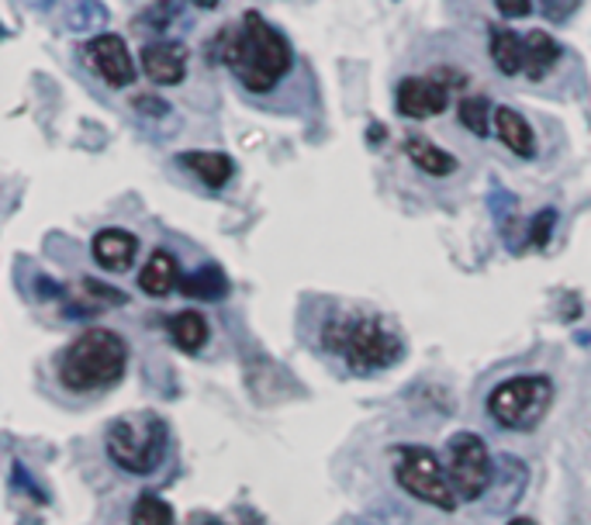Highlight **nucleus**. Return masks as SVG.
I'll return each instance as SVG.
<instances>
[{"label": "nucleus", "mask_w": 591, "mask_h": 525, "mask_svg": "<svg viewBox=\"0 0 591 525\" xmlns=\"http://www.w3.org/2000/svg\"><path fill=\"white\" fill-rule=\"evenodd\" d=\"M177 163L183 166L187 174H194L204 187L211 190H222L232 177H235V163L228 153L219 149H191V153H180Z\"/></svg>", "instance_id": "13"}, {"label": "nucleus", "mask_w": 591, "mask_h": 525, "mask_svg": "<svg viewBox=\"0 0 591 525\" xmlns=\"http://www.w3.org/2000/svg\"><path fill=\"white\" fill-rule=\"evenodd\" d=\"M509 525H536V522H533V518H526V515H518V518H512Z\"/></svg>", "instance_id": "33"}, {"label": "nucleus", "mask_w": 591, "mask_h": 525, "mask_svg": "<svg viewBox=\"0 0 591 525\" xmlns=\"http://www.w3.org/2000/svg\"><path fill=\"white\" fill-rule=\"evenodd\" d=\"M488 204H491V219L499 225L502 243L512 253H526L529 246V222H523V211H518V198L505 183H491L488 190Z\"/></svg>", "instance_id": "11"}, {"label": "nucleus", "mask_w": 591, "mask_h": 525, "mask_svg": "<svg viewBox=\"0 0 591 525\" xmlns=\"http://www.w3.org/2000/svg\"><path fill=\"white\" fill-rule=\"evenodd\" d=\"M167 443H170L167 422H163L156 412L118 415L108 425V436H104L111 463L122 467L125 473H135V477H146L163 463V457H167Z\"/></svg>", "instance_id": "4"}, {"label": "nucleus", "mask_w": 591, "mask_h": 525, "mask_svg": "<svg viewBox=\"0 0 591 525\" xmlns=\"http://www.w3.org/2000/svg\"><path fill=\"white\" fill-rule=\"evenodd\" d=\"M446 473L460 501H478L494 481V460L481 436L457 433L446 443Z\"/></svg>", "instance_id": "7"}, {"label": "nucleus", "mask_w": 591, "mask_h": 525, "mask_svg": "<svg viewBox=\"0 0 591 525\" xmlns=\"http://www.w3.org/2000/svg\"><path fill=\"white\" fill-rule=\"evenodd\" d=\"M554 404V380L543 373L512 377L488 394V415L509 433H529Z\"/></svg>", "instance_id": "6"}, {"label": "nucleus", "mask_w": 591, "mask_h": 525, "mask_svg": "<svg viewBox=\"0 0 591 525\" xmlns=\"http://www.w3.org/2000/svg\"><path fill=\"white\" fill-rule=\"evenodd\" d=\"M83 298L90 308H108V304H125V294L118 288H108L101 280H83Z\"/></svg>", "instance_id": "26"}, {"label": "nucleus", "mask_w": 591, "mask_h": 525, "mask_svg": "<svg viewBox=\"0 0 591 525\" xmlns=\"http://www.w3.org/2000/svg\"><path fill=\"white\" fill-rule=\"evenodd\" d=\"M132 525H177L174 509L156 494H142L132 505Z\"/></svg>", "instance_id": "24"}, {"label": "nucleus", "mask_w": 591, "mask_h": 525, "mask_svg": "<svg viewBox=\"0 0 591 525\" xmlns=\"http://www.w3.org/2000/svg\"><path fill=\"white\" fill-rule=\"evenodd\" d=\"M575 8V0H543V11L547 18H567V11Z\"/></svg>", "instance_id": "29"}, {"label": "nucleus", "mask_w": 591, "mask_h": 525, "mask_svg": "<svg viewBox=\"0 0 591 525\" xmlns=\"http://www.w3.org/2000/svg\"><path fill=\"white\" fill-rule=\"evenodd\" d=\"M211 59L225 63L249 93H270L291 74L294 49L264 14L246 11L239 25H228L211 38Z\"/></svg>", "instance_id": "1"}, {"label": "nucleus", "mask_w": 591, "mask_h": 525, "mask_svg": "<svg viewBox=\"0 0 591 525\" xmlns=\"http://www.w3.org/2000/svg\"><path fill=\"white\" fill-rule=\"evenodd\" d=\"M464 87V77L454 74V66H436L433 74L425 77H405L394 90V108L401 118H412V122H422V118H436L450 108V93Z\"/></svg>", "instance_id": "8"}, {"label": "nucleus", "mask_w": 591, "mask_h": 525, "mask_svg": "<svg viewBox=\"0 0 591 525\" xmlns=\"http://www.w3.org/2000/svg\"><path fill=\"white\" fill-rule=\"evenodd\" d=\"M560 56H564L560 42L554 35H547L543 29H536V32L526 35V66H523V74L529 80H543L560 63Z\"/></svg>", "instance_id": "17"}, {"label": "nucleus", "mask_w": 591, "mask_h": 525, "mask_svg": "<svg viewBox=\"0 0 591 525\" xmlns=\"http://www.w3.org/2000/svg\"><path fill=\"white\" fill-rule=\"evenodd\" d=\"M177 21H180V4H177V0H153V4L135 18V29L142 25L153 35H167L177 25Z\"/></svg>", "instance_id": "23"}, {"label": "nucleus", "mask_w": 591, "mask_h": 525, "mask_svg": "<svg viewBox=\"0 0 591 525\" xmlns=\"http://www.w3.org/2000/svg\"><path fill=\"white\" fill-rule=\"evenodd\" d=\"M488 56L494 63L502 77H518L526 66V38L515 35L512 29H499L494 25L488 32Z\"/></svg>", "instance_id": "15"}, {"label": "nucleus", "mask_w": 591, "mask_h": 525, "mask_svg": "<svg viewBox=\"0 0 591 525\" xmlns=\"http://www.w3.org/2000/svg\"><path fill=\"white\" fill-rule=\"evenodd\" d=\"M180 291L194 301H222L228 294V277L222 273L219 262H204V267L183 277Z\"/></svg>", "instance_id": "19"}, {"label": "nucleus", "mask_w": 591, "mask_h": 525, "mask_svg": "<svg viewBox=\"0 0 591 525\" xmlns=\"http://www.w3.org/2000/svg\"><path fill=\"white\" fill-rule=\"evenodd\" d=\"M187 59H191V49L183 42L156 38L142 49V74L159 87H177L187 80Z\"/></svg>", "instance_id": "10"}, {"label": "nucleus", "mask_w": 591, "mask_h": 525, "mask_svg": "<svg viewBox=\"0 0 591 525\" xmlns=\"http://www.w3.org/2000/svg\"><path fill=\"white\" fill-rule=\"evenodd\" d=\"M29 8H35V11H53V4L56 0H25Z\"/></svg>", "instance_id": "31"}, {"label": "nucleus", "mask_w": 591, "mask_h": 525, "mask_svg": "<svg viewBox=\"0 0 591 525\" xmlns=\"http://www.w3.org/2000/svg\"><path fill=\"white\" fill-rule=\"evenodd\" d=\"M108 25V8L101 0H66V29L77 35H93Z\"/></svg>", "instance_id": "20"}, {"label": "nucleus", "mask_w": 591, "mask_h": 525, "mask_svg": "<svg viewBox=\"0 0 591 525\" xmlns=\"http://www.w3.org/2000/svg\"><path fill=\"white\" fill-rule=\"evenodd\" d=\"M129 367V343L114 328H87L59 356V380L66 391L90 394L122 380Z\"/></svg>", "instance_id": "3"}, {"label": "nucleus", "mask_w": 591, "mask_h": 525, "mask_svg": "<svg viewBox=\"0 0 591 525\" xmlns=\"http://www.w3.org/2000/svg\"><path fill=\"white\" fill-rule=\"evenodd\" d=\"M187 525H225L222 518H215L211 512H194L191 518H187Z\"/></svg>", "instance_id": "30"}, {"label": "nucleus", "mask_w": 591, "mask_h": 525, "mask_svg": "<svg viewBox=\"0 0 591 525\" xmlns=\"http://www.w3.org/2000/svg\"><path fill=\"white\" fill-rule=\"evenodd\" d=\"M554 228H557V211L554 208H539L529 219V246L533 249H547Z\"/></svg>", "instance_id": "25"}, {"label": "nucleus", "mask_w": 591, "mask_h": 525, "mask_svg": "<svg viewBox=\"0 0 591 525\" xmlns=\"http://www.w3.org/2000/svg\"><path fill=\"white\" fill-rule=\"evenodd\" d=\"M502 18H529L533 14V0H494Z\"/></svg>", "instance_id": "28"}, {"label": "nucleus", "mask_w": 591, "mask_h": 525, "mask_svg": "<svg viewBox=\"0 0 591 525\" xmlns=\"http://www.w3.org/2000/svg\"><path fill=\"white\" fill-rule=\"evenodd\" d=\"M187 4H194V8H219L222 0H187Z\"/></svg>", "instance_id": "32"}, {"label": "nucleus", "mask_w": 591, "mask_h": 525, "mask_svg": "<svg viewBox=\"0 0 591 525\" xmlns=\"http://www.w3.org/2000/svg\"><path fill=\"white\" fill-rule=\"evenodd\" d=\"M170 336L183 353H198L208 343L211 328H208V319L201 312H177L170 319Z\"/></svg>", "instance_id": "21"}, {"label": "nucleus", "mask_w": 591, "mask_h": 525, "mask_svg": "<svg viewBox=\"0 0 591 525\" xmlns=\"http://www.w3.org/2000/svg\"><path fill=\"white\" fill-rule=\"evenodd\" d=\"M460 125L467 132H475L478 138H488L491 129H494V108L484 93H467L460 101Z\"/></svg>", "instance_id": "22"}, {"label": "nucleus", "mask_w": 591, "mask_h": 525, "mask_svg": "<svg viewBox=\"0 0 591 525\" xmlns=\"http://www.w3.org/2000/svg\"><path fill=\"white\" fill-rule=\"evenodd\" d=\"M391 457H394V481L401 484V491L446 515L457 512L460 498L450 484V473L443 470L439 457L430 446H394Z\"/></svg>", "instance_id": "5"}, {"label": "nucleus", "mask_w": 591, "mask_h": 525, "mask_svg": "<svg viewBox=\"0 0 591 525\" xmlns=\"http://www.w3.org/2000/svg\"><path fill=\"white\" fill-rule=\"evenodd\" d=\"M90 253H93V259H98L104 270L125 273L132 262H135L138 238H135L129 228H101L98 235H93Z\"/></svg>", "instance_id": "12"}, {"label": "nucleus", "mask_w": 591, "mask_h": 525, "mask_svg": "<svg viewBox=\"0 0 591 525\" xmlns=\"http://www.w3.org/2000/svg\"><path fill=\"white\" fill-rule=\"evenodd\" d=\"M83 63L93 69V77H101L108 87H132L138 77V66L129 53L122 35L101 32L83 42Z\"/></svg>", "instance_id": "9"}, {"label": "nucleus", "mask_w": 591, "mask_h": 525, "mask_svg": "<svg viewBox=\"0 0 591 525\" xmlns=\"http://www.w3.org/2000/svg\"><path fill=\"white\" fill-rule=\"evenodd\" d=\"M405 153H409V159L419 166V170L430 174V177H450V174H457V159L446 149H439L436 142L422 138V135H409Z\"/></svg>", "instance_id": "18"}, {"label": "nucleus", "mask_w": 591, "mask_h": 525, "mask_svg": "<svg viewBox=\"0 0 591 525\" xmlns=\"http://www.w3.org/2000/svg\"><path fill=\"white\" fill-rule=\"evenodd\" d=\"M180 283H183L180 262H177V256L167 253V249H156V253L149 256L146 267H142V273H138V288L146 291L149 298H170V294L180 288Z\"/></svg>", "instance_id": "14"}, {"label": "nucleus", "mask_w": 591, "mask_h": 525, "mask_svg": "<svg viewBox=\"0 0 591 525\" xmlns=\"http://www.w3.org/2000/svg\"><path fill=\"white\" fill-rule=\"evenodd\" d=\"M322 346L343 356L353 373L388 370L405 353L398 328L381 315H333L322 325Z\"/></svg>", "instance_id": "2"}, {"label": "nucleus", "mask_w": 591, "mask_h": 525, "mask_svg": "<svg viewBox=\"0 0 591 525\" xmlns=\"http://www.w3.org/2000/svg\"><path fill=\"white\" fill-rule=\"evenodd\" d=\"M494 132H499V142L509 153L523 156V159L536 156V135L515 108H494Z\"/></svg>", "instance_id": "16"}, {"label": "nucleus", "mask_w": 591, "mask_h": 525, "mask_svg": "<svg viewBox=\"0 0 591 525\" xmlns=\"http://www.w3.org/2000/svg\"><path fill=\"white\" fill-rule=\"evenodd\" d=\"M132 108L138 114H149V118H167L170 114V104L156 98V93H138V98H132Z\"/></svg>", "instance_id": "27"}]
</instances>
